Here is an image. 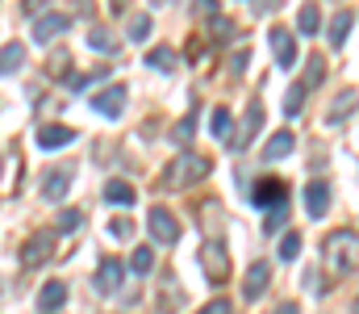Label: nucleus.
Segmentation results:
<instances>
[{
  "mask_svg": "<svg viewBox=\"0 0 359 314\" xmlns=\"http://www.w3.org/2000/svg\"><path fill=\"white\" fill-rule=\"evenodd\" d=\"M209 130H213V138H226V143H230V134H234V113H230L226 105H217L213 117H209Z\"/></svg>",
  "mask_w": 359,
  "mask_h": 314,
  "instance_id": "obj_21",
  "label": "nucleus"
},
{
  "mask_svg": "<svg viewBox=\"0 0 359 314\" xmlns=\"http://www.w3.org/2000/svg\"><path fill=\"white\" fill-rule=\"evenodd\" d=\"M88 46H92V51H104V55H109V51H117V42H113L104 30H92V34H88Z\"/></svg>",
  "mask_w": 359,
  "mask_h": 314,
  "instance_id": "obj_33",
  "label": "nucleus"
},
{
  "mask_svg": "<svg viewBox=\"0 0 359 314\" xmlns=\"http://www.w3.org/2000/svg\"><path fill=\"white\" fill-rule=\"evenodd\" d=\"M88 105L100 113V117H121V109H126V89H121V84H109L104 93L88 97Z\"/></svg>",
  "mask_w": 359,
  "mask_h": 314,
  "instance_id": "obj_11",
  "label": "nucleus"
},
{
  "mask_svg": "<svg viewBox=\"0 0 359 314\" xmlns=\"http://www.w3.org/2000/svg\"><path fill=\"white\" fill-rule=\"evenodd\" d=\"M209 168H213V164H209L205 155H196V151H192V155H180L176 164L168 168L163 185H168V189H180V185H196V181H205V176H209Z\"/></svg>",
  "mask_w": 359,
  "mask_h": 314,
  "instance_id": "obj_2",
  "label": "nucleus"
},
{
  "mask_svg": "<svg viewBox=\"0 0 359 314\" xmlns=\"http://www.w3.org/2000/svg\"><path fill=\"white\" fill-rule=\"evenodd\" d=\"M63 302H67V285H63V281H46V285L38 289V310L42 314H55Z\"/></svg>",
  "mask_w": 359,
  "mask_h": 314,
  "instance_id": "obj_17",
  "label": "nucleus"
},
{
  "mask_svg": "<svg viewBox=\"0 0 359 314\" xmlns=\"http://www.w3.org/2000/svg\"><path fill=\"white\" fill-rule=\"evenodd\" d=\"M17 67H25V46L21 42H4L0 46V76H13Z\"/></svg>",
  "mask_w": 359,
  "mask_h": 314,
  "instance_id": "obj_19",
  "label": "nucleus"
},
{
  "mask_svg": "<svg viewBox=\"0 0 359 314\" xmlns=\"http://www.w3.org/2000/svg\"><path fill=\"white\" fill-rule=\"evenodd\" d=\"M276 251H280V260H284V264H288V260H297V256H301V235H297V230H284Z\"/></svg>",
  "mask_w": 359,
  "mask_h": 314,
  "instance_id": "obj_26",
  "label": "nucleus"
},
{
  "mask_svg": "<svg viewBox=\"0 0 359 314\" xmlns=\"http://www.w3.org/2000/svg\"><path fill=\"white\" fill-rule=\"evenodd\" d=\"M72 30V17L67 13H42V17H34V42H55L59 34H67Z\"/></svg>",
  "mask_w": 359,
  "mask_h": 314,
  "instance_id": "obj_9",
  "label": "nucleus"
},
{
  "mask_svg": "<svg viewBox=\"0 0 359 314\" xmlns=\"http://www.w3.org/2000/svg\"><path fill=\"white\" fill-rule=\"evenodd\" d=\"M147 67H155V72H176V51H172V46L147 51Z\"/></svg>",
  "mask_w": 359,
  "mask_h": 314,
  "instance_id": "obj_22",
  "label": "nucleus"
},
{
  "mask_svg": "<svg viewBox=\"0 0 359 314\" xmlns=\"http://www.w3.org/2000/svg\"><path fill=\"white\" fill-rule=\"evenodd\" d=\"M201 273H205L213 285L230 277V256H226L222 239H205V243H201Z\"/></svg>",
  "mask_w": 359,
  "mask_h": 314,
  "instance_id": "obj_3",
  "label": "nucleus"
},
{
  "mask_svg": "<svg viewBox=\"0 0 359 314\" xmlns=\"http://www.w3.org/2000/svg\"><path fill=\"white\" fill-rule=\"evenodd\" d=\"M104 80H109V67H92L88 76H72V89L84 93V89H92V84H104Z\"/></svg>",
  "mask_w": 359,
  "mask_h": 314,
  "instance_id": "obj_28",
  "label": "nucleus"
},
{
  "mask_svg": "<svg viewBox=\"0 0 359 314\" xmlns=\"http://www.w3.org/2000/svg\"><path fill=\"white\" fill-rule=\"evenodd\" d=\"M104 202H109V206H134V185H130V181H121V176H113V181H109V185H104Z\"/></svg>",
  "mask_w": 359,
  "mask_h": 314,
  "instance_id": "obj_18",
  "label": "nucleus"
},
{
  "mask_svg": "<svg viewBox=\"0 0 359 314\" xmlns=\"http://www.w3.org/2000/svg\"><path fill=\"white\" fill-rule=\"evenodd\" d=\"M80 222H84V214H80V209H63V214H59V226H55V235H67V230H76Z\"/></svg>",
  "mask_w": 359,
  "mask_h": 314,
  "instance_id": "obj_32",
  "label": "nucleus"
},
{
  "mask_svg": "<svg viewBox=\"0 0 359 314\" xmlns=\"http://www.w3.org/2000/svg\"><path fill=\"white\" fill-rule=\"evenodd\" d=\"M351 21H355V13H351V8H339V13H334V21H330V46H343V42H347Z\"/></svg>",
  "mask_w": 359,
  "mask_h": 314,
  "instance_id": "obj_20",
  "label": "nucleus"
},
{
  "mask_svg": "<svg viewBox=\"0 0 359 314\" xmlns=\"http://www.w3.org/2000/svg\"><path fill=\"white\" fill-rule=\"evenodd\" d=\"M192 130H196V105H188V113H184V117L176 122L172 138H176V143H188V138H192Z\"/></svg>",
  "mask_w": 359,
  "mask_h": 314,
  "instance_id": "obj_27",
  "label": "nucleus"
},
{
  "mask_svg": "<svg viewBox=\"0 0 359 314\" xmlns=\"http://www.w3.org/2000/svg\"><path fill=\"white\" fill-rule=\"evenodd\" d=\"M147 230H151V239H159V243H176L180 239V218L172 214V209H163V206H151V214H147Z\"/></svg>",
  "mask_w": 359,
  "mask_h": 314,
  "instance_id": "obj_7",
  "label": "nucleus"
},
{
  "mask_svg": "<svg viewBox=\"0 0 359 314\" xmlns=\"http://www.w3.org/2000/svg\"><path fill=\"white\" fill-rule=\"evenodd\" d=\"M121 281H126V264H121V260H100V268H96V277H92L96 294H117Z\"/></svg>",
  "mask_w": 359,
  "mask_h": 314,
  "instance_id": "obj_10",
  "label": "nucleus"
},
{
  "mask_svg": "<svg viewBox=\"0 0 359 314\" xmlns=\"http://www.w3.org/2000/svg\"><path fill=\"white\" fill-rule=\"evenodd\" d=\"M268 281H271V264H268V260H255V264L247 268V281H243V298H247V302H255V298L268 289Z\"/></svg>",
  "mask_w": 359,
  "mask_h": 314,
  "instance_id": "obj_12",
  "label": "nucleus"
},
{
  "mask_svg": "<svg viewBox=\"0 0 359 314\" xmlns=\"http://www.w3.org/2000/svg\"><path fill=\"white\" fill-rule=\"evenodd\" d=\"M67 189H72V168H55V172L42 181V197H46V202H63Z\"/></svg>",
  "mask_w": 359,
  "mask_h": 314,
  "instance_id": "obj_15",
  "label": "nucleus"
},
{
  "mask_svg": "<svg viewBox=\"0 0 359 314\" xmlns=\"http://www.w3.org/2000/svg\"><path fill=\"white\" fill-rule=\"evenodd\" d=\"M72 143H76V130L72 126H55L50 122V126L38 130V147L42 151H59V147H72Z\"/></svg>",
  "mask_w": 359,
  "mask_h": 314,
  "instance_id": "obj_13",
  "label": "nucleus"
},
{
  "mask_svg": "<svg viewBox=\"0 0 359 314\" xmlns=\"http://www.w3.org/2000/svg\"><path fill=\"white\" fill-rule=\"evenodd\" d=\"M351 105H355V93L347 89V93H339V101H334V109H330V117L326 122H343L347 113H351Z\"/></svg>",
  "mask_w": 359,
  "mask_h": 314,
  "instance_id": "obj_29",
  "label": "nucleus"
},
{
  "mask_svg": "<svg viewBox=\"0 0 359 314\" xmlns=\"http://www.w3.org/2000/svg\"><path fill=\"white\" fill-rule=\"evenodd\" d=\"M259 130H264V105L251 101V105H247V113H243V122L234 126V134H230V143H226V147H230V151H243Z\"/></svg>",
  "mask_w": 359,
  "mask_h": 314,
  "instance_id": "obj_5",
  "label": "nucleus"
},
{
  "mask_svg": "<svg viewBox=\"0 0 359 314\" xmlns=\"http://www.w3.org/2000/svg\"><path fill=\"white\" fill-rule=\"evenodd\" d=\"M251 206H255V209H280V206H288V185H284V181H276V176H268V181H255V189H251Z\"/></svg>",
  "mask_w": 359,
  "mask_h": 314,
  "instance_id": "obj_6",
  "label": "nucleus"
},
{
  "mask_svg": "<svg viewBox=\"0 0 359 314\" xmlns=\"http://www.w3.org/2000/svg\"><path fill=\"white\" fill-rule=\"evenodd\" d=\"M151 268H155V251H151V247H138V251L130 256V273H134V277H151Z\"/></svg>",
  "mask_w": 359,
  "mask_h": 314,
  "instance_id": "obj_25",
  "label": "nucleus"
},
{
  "mask_svg": "<svg viewBox=\"0 0 359 314\" xmlns=\"http://www.w3.org/2000/svg\"><path fill=\"white\" fill-rule=\"evenodd\" d=\"M280 109H284V117H297V113L305 109V84H301V80L284 93V105H280Z\"/></svg>",
  "mask_w": 359,
  "mask_h": 314,
  "instance_id": "obj_24",
  "label": "nucleus"
},
{
  "mask_svg": "<svg viewBox=\"0 0 359 314\" xmlns=\"http://www.w3.org/2000/svg\"><path fill=\"white\" fill-rule=\"evenodd\" d=\"M292 147H297V134L292 130H276L268 143H264V164H276V159L292 155Z\"/></svg>",
  "mask_w": 359,
  "mask_h": 314,
  "instance_id": "obj_14",
  "label": "nucleus"
},
{
  "mask_svg": "<svg viewBox=\"0 0 359 314\" xmlns=\"http://www.w3.org/2000/svg\"><path fill=\"white\" fill-rule=\"evenodd\" d=\"M147 34H151V17L147 13L130 17V42H147Z\"/></svg>",
  "mask_w": 359,
  "mask_h": 314,
  "instance_id": "obj_30",
  "label": "nucleus"
},
{
  "mask_svg": "<svg viewBox=\"0 0 359 314\" xmlns=\"http://www.w3.org/2000/svg\"><path fill=\"white\" fill-rule=\"evenodd\" d=\"M196 314H234V306H230L226 298H213V302H205Z\"/></svg>",
  "mask_w": 359,
  "mask_h": 314,
  "instance_id": "obj_34",
  "label": "nucleus"
},
{
  "mask_svg": "<svg viewBox=\"0 0 359 314\" xmlns=\"http://www.w3.org/2000/svg\"><path fill=\"white\" fill-rule=\"evenodd\" d=\"M297 30H301V34H318V30H322V13H318V4H301V13H297Z\"/></svg>",
  "mask_w": 359,
  "mask_h": 314,
  "instance_id": "obj_23",
  "label": "nucleus"
},
{
  "mask_svg": "<svg viewBox=\"0 0 359 314\" xmlns=\"http://www.w3.org/2000/svg\"><path fill=\"white\" fill-rule=\"evenodd\" d=\"M284 218H288V206L271 209V214H268V230H276V226H280V222H284Z\"/></svg>",
  "mask_w": 359,
  "mask_h": 314,
  "instance_id": "obj_36",
  "label": "nucleus"
},
{
  "mask_svg": "<svg viewBox=\"0 0 359 314\" xmlns=\"http://www.w3.org/2000/svg\"><path fill=\"white\" fill-rule=\"evenodd\" d=\"M268 42H271V51H276L280 72H292V67H297V59H301V55H297V38H292L284 25H276V30L268 34Z\"/></svg>",
  "mask_w": 359,
  "mask_h": 314,
  "instance_id": "obj_8",
  "label": "nucleus"
},
{
  "mask_svg": "<svg viewBox=\"0 0 359 314\" xmlns=\"http://www.w3.org/2000/svg\"><path fill=\"white\" fill-rule=\"evenodd\" d=\"M351 310H355V314H359V298H355V306H351Z\"/></svg>",
  "mask_w": 359,
  "mask_h": 314,
  "instance_id": "obj_38",
  "label": "nucleus"
},
{
  "mask_svg": "<svg viewBox=\"0 0 359 314\" xmlns=\"http://www.w3.org/2000/svg\"><path fill=\"white\" fill-rule=\"evenodd\" d=\"M326 209H330V189H326L322 181H309V185H305V214H309V218H322Z\"/></svg>",
  "mask_w": 359,
  "mask_h": 314,
  "instance_id": "obj_16",
  "label": "nucleus"
},
{
  "mask_svg": "<svg viewBox=\"0 0 359 314\" xmlns=\"http://www.w3.org/2000/svg\"><path fill=\"white\" fill-rule=\"evenodd\" d=\"M55 230H38L34 239H25L21 243V268H38V264H46L50 256H55Z\"/></svg>",
  "mask_w": 359,
  "mask_h": 314,
  "instance_id": "obj_4",
  "label": "nucleus"
},
{
  "mask_svg": "<svg viewBox=\"0 0 359 314\" xmlns=\"http://www.w3.org/2000/svg\"><path fill=\"white\" fill-rule=\"evenodd\" d=\"M276 314H301V310H297V302H284V306H280Z\"/></svg>",
  "mask_w": 359,
  "mask_h": 314,
  "instance_id": "obj_37",
  "label": "nucleus"
},
{
  "mask_svg": "<svg viewBox=\"0 0 359 314\" xmlns=\"http://www.w3.org/2000/svg\"><path fill=\"white\" fill-rule=\"evenodd\" d=\"M109 230H113L117 239H130V235H134V222H130V218H113V226H109Z\"/></svg>",
  "mask_w": 359,
  "mask_h": 314,
  "instance_id": "obj_35",
  "label": "nucleus"
},
{
  "mask_svg": "<svg viewBox=\"0 0 359 314\" xmlns=\"http://www.w3.org/2000/svg\"><path fill=\"white\" fill-rule=\"evenodd\" d=\"M322 76H326V63H322V55H313V59H309V76L301 80V84H305V93H309L313 84H322Z\"/></svg>",
  "mask_w": 359,
  "mask_h": 314,
  "instance_id": "obj_31",
  "label": "nucleus"
},
{
  "mask_svg": "<svg viewBox=\"0 0 359 314\" xmlns=\"http://www.w3.org/2000/svg\"><path fill=\"white\" fill-rule=\"evenodd\" d=\"M322 264L330 268V273H355L359 268V235L355 230H334V235H326V243H322Z\"/></svg>",
  "mask_w": 359,
  "mask_h": 314,
  "instance_id": "obj_1",
  "label": "nucleus"
}]
</instances>
